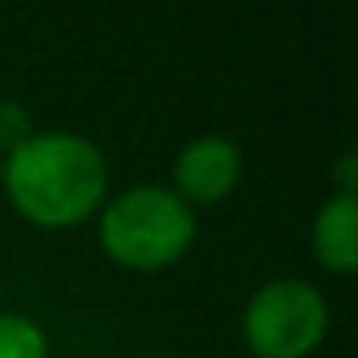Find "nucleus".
I'll use <instances>...</instances> for the list:
<instances>
[{"instance_id":"obj_1","label":"nucleus","mask_w":358,"mask_h":358,"mask_svg":"<svg viewBox=\"0 0 358 358\" xmlns=\"http://www.w3.org/2000/svg\"><path fill=\"white\" fill-rule=\"evenodd\" d=\"M4 189L20 216L39 227H73L101 208L108 193V162L73 131L31 135L4 158Z\"/></svg>"},{"instance_id":"obj_2","label":"nucleus","mask_w":358,"mask_h":358,"mask_svg":"<svg viewBox=\"0 0 358 358\" xmlns=\"http://www.w3.org/2000/svg\"><path fill=\"white\" fill-rule=\"evenodd\" d=\"M196 220L173 189L135 185L120 193L101 216V243L120 266L162 270L189 250Z\"/></svg>"},{"instance_id":"obj_3","label":"nucleus","mask_w":358,"mask_h":358,"mask_svg":"<svg viewBox=\"0 0 358 358\" xmlns=\"http://www.w3.org/2000/svg\"><path fill=\"white\" fill-rule=\"evenodd\" d=\"M327 331V304L308 281L281 278L262 285L247 304L243 335L258 358H304Z\"/></svg>"},{"instance_id":"obj_4","label":"nucleus","mask_w":358,"mask_h":358,"mask_svg":"<svg viewBox=\"0 0 358 358\" xmlns=\"http://www.w3.org/2000/svg\"><path fill=\"white\" fill-rule=\"evenodd\" d=\"M178 196L193 204H216L239 181V147L220 135H201L178 155L173 166Z\"/></svg>"},{"instance_id":"obj_5","label":"nucleus","mask_w":358,"mask_h":358,"mask_svg":"<svg viewBox=\"0 0 358 358\" xmlns=\"http://www.w3.org/2000/svg\"><path fill=\"white\" fill-rule=\"evenodd\" d=\"M312 247L320 266L331 273H350L358 266V201L355 193H339L320 208L312 224Z\"/></svg>"},{"instance_id":"obj_6","label":"nucleus","mask_w":358,"mask_h":358,"mask_svg":"<svg viewBox=\"0 0 358 358\" xmlns=\"http://www.w3.org/2000/svg\"><path fill=\"white\" fill-rule=\"evenodd\" d=\"M0 358H47V335L27 316H0Z\"/></svg>"},{"instance_id":"obj_7","label":"nucleus","mask_w":358,"mask_h":358,"mask_svg":"<svg viewBox=\"0 0 358 358\" xmlns=\"http://www.w3.org/2000/svg\"><path fill=\"white\" fill-rule=\"evenodd\" d=\"M27 139H31V116H27V108L16 101H0V155H12Z\"/></svg>"},{"instance_id":"obj_8","label":"nucleus","mask_w":358,"mask_h":358,"mask_svg":"<svg viewBox=\"0 0 358 358\" xmlns=\"http://www.w3.org/2000/svg\"><path fill=\"white\" fill-rule=\"evenodd\" d=\"M0 178H4V158H0Z\"/></svg>"}]
</instances>
